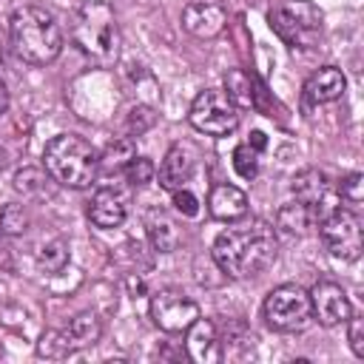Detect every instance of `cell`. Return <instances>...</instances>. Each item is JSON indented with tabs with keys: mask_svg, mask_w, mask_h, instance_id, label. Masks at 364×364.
Instances as JSON below:
<instances>
[{
	"mask_svg": "<svg viewBox=\"0 0 364 364\" xmlns=\"http://www.w3.org/2000/svg\"><path fill=\"white\" fill-rule=\"evenodd\" d=\"M276 230L264 219H250L247 225L228 228L213 242V262L230 279H250L276 262Z\"/></svg>",
	"mask_w": 364,
	"mask_h": 364,
	"instance_id": "6da1fadb",
	"label": "cell"
},
{
	"mask_svg": "<svg viewBox=\"0 0 364 364\" xmlns=\"http://www.w3.org/2000/svg\"><path fill=\"white\" fill-rule=\"evenodd\" d=\"M11 51L28 65H48L63 51V31L43 6H20L9 20Z\"/></svg>",
	"mask_w": 364,
	"mask_h": 364,
	"instance_id": "7a4b0ae2",
	"label": "cell"
},
{
	"mask_svg": "<svg viewBox=\"0 0 364 364\" xmlns=\"http://www.w3.org/2000/svg\"><path fill=\"white\" fill-rule=\"evenodd\" d=\"M71 40L94 65H114L119 57L122 34L117 14L102 0H85L71 20Z\"/></svg>",
	"mask_w": 364,
	"mask_h": 364,
	"instance_id": "3957f363",
	"label": "cell"
},
{
	"mask_svg": "<svg viewBox=\"0 0 364 364\" xmlns=\"http://www.w3.org/2000/svg\"><path fill=\"white\" fill-rule=\"evenodd\" d=\"M43 168L46 173L63 185V188H88L97 179L100 171V154L77 134H60L54 136L43 151Z\"/></svg>",
	"mask_w": 364,
	"mask_h": 364,
	"instance_id": "277c9868",
	"label": "cell"
},
{
	"mask_svg": "<svg viewBox=\"0 0 364 364\" xmlns=\"http://www.w3.org/2000/svg\"><path fill=\"white\" fill-rule=\"evenodd\" d=\"M100 338H102V321L97 313L85 310V313H77L65 327L46 330L37 341V353L43 358H65L85 347H94Z\"/></svg>",
	"mask_w": 364,
	"mask_h": 364,
	"instance_id": "5b68a950",
	"label": "cell"
},
{
	"mask_svg": "<svg viewBox=\"0 0 364 364\" xmlns=\"http://www.w3.org/2000/svg\"><path fill=\"white\" fill-rule=\"evenodd\" d=\"M270 28L293 48H307L321 31V11L310 0H284L267 14Z\"/></svg>",
	"mask_w": 364,
	"mask_h": 364,
	"instance_id": "8992f818",
	"label": "cell"
},
{
	"mask_svg": "<svg viewBox=\"0 0 364 364\" xmlns=\"http://www.w3.org/2000/svg\"><path fill=\"white\" fill-rule=\"evenodd\" d=\"M264 321L276 333H299L313 321L310 293L299 284H279L264 299Z\"/></svg>",
	"mask_w": 364,
	"mask_h": 364,
	"instance_id": "52a82bcc",
	"label": "cell"
},
{
	"mask_svg": "<svg viewBox=\"0 0 364 364\" xmlns=\"http://www.w3.org/2000/svg\"><path fill=\"white\" fill-rule=\"evenodd\" d=\"M191 125L199 134L208 136H228L236 131L239 125V108L228 100L225 91L219 88H205L196 94V100L191 102V114H188Z\"/></svg>",
	"mask_w": 364,
	"mask_h": 364,
	"instance_id": "ba28073f",
	"label": "cell"
},
{
	"mask_svg": "<svg viewBox=\"0 0 364 364\" xmlns=\"http://www.w3.org/2000/svg\"><path fill=\"white\" fill-rule=\"evenodd\" d=\"M318 236H321L324 247L330 250V256H336V259L355 262L361 256V222L353 210H347L341 205L318 219Z\"/></svg>",
	"mask_w": 364,
	"mask_h": 364,
	"instance_id": "9c48e42d",
	"label": "cell"
},
{
	"mask_svg": "<svg viewBox=\"0 0 364 364\" xmlns=\"http://www.w3.org/2000/svg\"><path fill=\"white\" fill-rule=\"evenodd\" d=\"M151 318L165 333H182L199 318V304L179 287H162L151 296Z\"/></svg>",
	"mask_w": 364,
	"mask_h": 364,
	"instance_id": "30bf717a",
	"label": "cell"
},
{
	"mask_svg": "<svg viewBox=\"0 0 364 364\" xmlns=\"http://www.w3.org/2000/svg\"><path fill=\"white\" fill-rule=\"evenodd\" d=\"M290 188H293V196L310 210V219H316V222H318L321 216H327L333 208H338L336 193H333L327 176H324L318 168H304V171H299V173L293 176V182H290Z\"/></svg>",
	"mask_w": 364,
	"mask_h": 364,
	"instance_id": "8fae6325",
	"label": "cell"
},
{
	"mask_svg": "<svg viewBox=\"0 0 364 364\" xmlns=\"http://www.w3.org/2000/svg\"><path fill=\"white\" fill-rule=\"evenodd\" d=\"M310 310L321 327H336V324H344L350 318L353 304H350L341 284L324 279V282H316L310 290Z\"/></svg>",
	"mask_w": 364,
	"mask_h": 364,
	"instance_id": "7c38bea8",
	"label": "cell"
},
{
	"mask_svg": "<svg viewBox=\"0 0 364 364\" xmlns=\"http://www.w3.org/2000/svg\"><path fill=\"white\" fill-rule=\"evenodd\" d=\"M228 26V11L219 0H191L182 9V28L199 40L222 34Z\"/></svg>",
	"mask_w": 364,
	"mask_h": 364,
	"instance_id": "4fadbf2b",
	"label": "cell"
},
{
	"mask_svg": "<svg viewBox=\"0 0 364 364\" xmlns=\"http://www.w3.org/2000/svg\"><path fill=\"white\" fill-rule=\"evenodd\" d=\"M185 355L196 364H219L225 358V347L219 338V330L210 318H196L185 330Z\"/></svg>",
	"mask_w": 364,
	"mask_h": 364,
	"instance_id": "5bb4252c",
	"label": "cell"
},
{
	"mask_svg": "<svg viewBox=\"0 0 364 364\" xmlns=\"http://www.w3.org/2000/svg\"><path fill=\"white\" fill-rule=\"evenodd\" d=\"M88 216L97 228H119L128 216V196L119 191V188H100L94 196H91V205H88Z\"/></svg>",
	"mask_w": 364,
	"mask_h": 364,
	"instance_id": "9a60e30c",
	"label": "cell"
},
{
	"mask_svg": "<svg viewBox=\"0 0 364 364\" xmlns=\"http://www.w3.org/2000/svg\"><path fill=\"white\" fill-rule=\"evenodd\" d=\"M347 88V77L341 74V68L336 65H321L318 71H313L304 82V100L310 105H324V102H336Z\"/></svg>",
	"mask_w": 364,
	"mask_h": 364,
	"instance_id": "2e32d148",
	"label": "cell"
},
{
	"mask_svg": "<svg viewBox=\"0 0 364 364\" xmlns=\"http://www.w3.org/2000/svg\"><path fill=\"white\" fill-rule=\"evenodd\" d=\"M193 168H196L193 151L188 145H171L165 159H162V165H159V185L165 191L185 188V182L193 176Z\"/></svg>",
	"mask_w": 364,
	"mask_h": 364,
	"instance_id": "e0dca14e",
	"label": "cell"
},
{
	"mask_svg": "<svg viewBox=\"0 0 364 364\" xmlns=\"http://www.w3.org/2000/svg\"><path fill=\"white\" fill-rule=\"evenodd\" d=\"M208 213L219 222H236L247 213V193L236 185H213L208 196Z\"/></svg>",
	"mask_w": 364,
	"mask_h": 364,
	"instance_id": "ac0fdd59",
	"label": "cell"
},
{
	"mask_svg": "<svg viewBox=\"0 0 364 364\" xmlns=\"http://www.w3.org/2000/svg\"><path fill=\"white\" fill-rule=\"evenodd\" d=\"M310 222H313V219H310V210H307L299 199H293V202H287V205L279 208L273 230L282 233V236H287V239H296V236H301V233L307 230Z\"/></svg>",
	"mask_w": 364,
	"mask_h": 364,
	"instance_id": "d6986e66",
	"label": "cell"
},
{
	"mask_svg": "<svg viewBox=\"0 0 364 364\" xmlns=\"http://www.w3.org/2000/svg\"><path fill=\"white\" fill-rule=\"evenodd\" d=\"M225 94H228V100H230L236 108H253V97H256L253 80H250L242 68H230V71L225 74Z\"/></svg>",
	"mask_w": 364,
	"mask_h": 364,
	"instance_id": "ffe728a7",
	"label": "cell"
},
{
	"mask_svg": "<svg viewBox=\"0 0 364 364\" xmlns=\"http://www.w3.org/2000/svg\"><path fill=\"white\" fill-rule=\"evenodd\" d=\"M136 156V148H134V139L131 136H119L114 142L105 145L102 156H100V165L105 171H125V165Z\"/></svg>",
	"mask_w": 364,
	"mask_h": 364,
	"instance_id": "44dd1931",
	"label": "cell"
},
{
	"mask_svg": "<svg viewBox=\"0 0 364 364\" xmlns=\"http://www.w3.org/2000/svg\"><path fill=\"white\" fill-rule=\"evenodd\" d=\"M148 236H151V242H154V247L159 253H171L176 247V242H179L176 228L162 213H151V219H148Z\"/></svg>",
	"mask_w": 364,
	"mask_h": 364,
	"instance_id": "7402d4cb",
	"label": "cell"
},
{
	"mask_svg": "<svg viewBox=\"0 0 364 364\" xmlns=\"http://www.w3.org/2000/svg\"><path fill=\"white\" fill-rule=\"evenodd\" d=\"M37 264H40V270H46V273H60V270L68 264V245H65L63 239L43 242L40 250H37Z\"/></svg>",
	"mask_w": 364,
	"mask_h": 364,
	"instance_id": "603a6c76",
	"label": "cell"
},
{
	"mask_svg": "<svg viewBox=\"0 0 364 364\" xmlns=\"http://www.w3.org/2000/svg\"><path fill=\"white\" fill-rule=\"evenodd\" d=\"M233 171L242 176V179H253L259 173V151L250 148L247 142L236 145L233 148Z\"/></svg>",
	"mask_w": 364,
	"mask_h": 364,
	"instance_id": "cb8c5ba5",
	"label": "cell"
},
{
	"mask_svg": "<svg viewBox=\"0 0 364 364\" xmlns=\"http://www.w3.org/2000/svg\"><path fill=\"white\" fill-rule=\"evenodd\" d=\"M154 122H156V114L151 105H134L125 117V131H128V136H142L145 131L154 128Z\"/></svg>",
	"mask_w": 364,
	"mask_h": 364,
	"instance_id": "d4e9b609",
	"label": "cell"
},
{
	"mask_svg": "<svg viewBox=\"0 0 364 364\" xmlns=\"http://www.w3.org/2000/svg\"><path fill=\"white\" fill-rule=\"evenodd\" d=\"M46 188V173L40 168H20L14 173V191L23 196H37Z\"/></svg>",
	"mask_w": 364,
	"mask_h": 364,
	"instance_id": "484cf974",
	"label": "cell"
},
{
	"mask_svg": "<svg viewBox=\"0 0 364 364\" xmlns=\"http://www.w3.org/2000/svg\"><path fill=\"white\" fill-rule=\"evenodd\" d=\"M154 176H156V168H154V162H151L148 156H134V159L125 165V179H128L134 188L148 185Z\"/></svg>",
	"mask_w": 364,
	"mask_h": 364,
	"instance_id": "4316f807",
	"label": "cell"
},
{
	"mask_svg": "<svg viewBox=\"0 0 364 364\" xmlns=\"http://www.w3.org/2000/svg\"><path fill=\"white\" fill-rule=\"evenodd\" d=\"M28 228V213L23 205H6L0 210V230L3 233H23Z\"/></svg>",
	"mask_w": 364,
	"mask_h": 364,
	"instance_id": "83f0119b",
	"label": "cell"
},
{
	"mask_svg": "<svg viewBox=\"0 0 364 364\" xmlns=\"http://www.w3.org/2000/svg\"><path fill=\"white\" fill-rule=\"evenodd\" d=\"M338 196L350 205H358L364 199V176L361 173H347L338 185Z\"/></svg>",
	"mask_w": 364,
	"mask_h": 364,
	"instance_id": "f1b7e54d",
	"label": "cell"
},
{
	"mask_svg": "<svg viewBox=\"0 0 364 364\" xmlns=\"http://www.w3.org/2000/svg\"><path fill=\"white\" fill-rule=\"evenodd\" d=\"M347 341H350V350L358 358H364V321H361V316L350 313V318H347Z\"/></svg>",
	"mask_w": 364,
	"mask_h": 364,
	"instance_id": "f546056e",
	"label": "cell"
},
{
	"mask_svg": "<svg viewBox=\"0 0 364 364\" xmlns=\"http://www.w3.org/2000/svg\"><path fill=\"white\" fill-rule=\"evenodd\" d=\"M173 208H176V213H182V216H196V213H199V199H196L188 188H176V191H173Z\"/></svg>",
	"mask_w": 364,
	"mask_h": 364,
	"instance_id": "4dcf8cb0",
	"label": "cell"
},
{
	"mask_svg": "<svg viewBox=\"0 0 364 364\" xmlns=\"http://www.w3.org/2000/svg\"><path fill=\"white\" fill-rule=\"evenodd\" d=\"M9 111V85H6V80L0 77V117Z\"/></svg>",
	"mask_w": 364,
	"mask_h": 364,
	"instance_id": "1f68e13d",
	"label": "cell"
},
{
	"mask_svg": "<svg viewBox=\"0 0 364 364\" xmlns=\"http://www.w3.org/2000/svg\"><path fill=\"white\" fill-rule=\"evenodd\" d=\"M247 145H250V148H256V151H262V148L267 145V139H264V134H262V131H253V134H250V142H247Z\"/></svg>",
	"mask_w": 364,
	"mask_h": 364,
	"instance_id": "d6a6232c",
	"label": "cell"
},
{
	"mask_svg": "<svg viewBox=\"0 0 364 364\" xmlns=\"http://www.w3.org/2000/svg\"><path fill=\"white\" fill-rule=\"evenodd\" d=\"M3 162H6V159H3V151H0V168H3Z\"/></svg>",
	"mask_w": 364,
	"mask_h": 364,
	"instance_id": "836d02e7",
	"label": "cell"
}]
</instances>
